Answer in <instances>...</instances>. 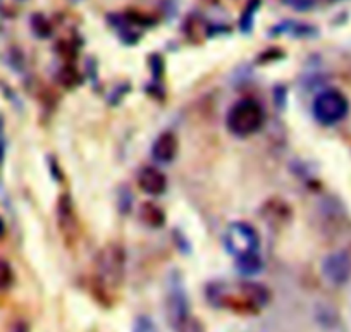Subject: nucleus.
I'll return each mask as SVG.
<instances>
[{"mask_svg":"<svg viewBox=\"0 0 351 332\" xmlns=\"http://www.w3.org/2000/svg\"><path fill=\"white\" fill-rule=\"evenodd\" d=\"M5 157V137H4V124H2V119H0V165L4 162Z\"/></svg>","mask_w":351,"mask_h":332,"instance_id":"6ab92c4d","label":"nucleus"},{"mask_svg":"<svg viewBox=\"0 0 351 332\" xmlns=\"http://www.w3.org/2000/svg\"><path fill=\"white\" fill-rule=\"evenodd\" d=\"M14 283V270L11 263L0 259V291H5Z\"/></svg>","mask_w":351,"mask_h":332,"instance_id":"2eb2a0df","label":"nucleus"},{"mask_svg":"<svg viewBox=\"0 0 351 332\" xmlns=\"http://www.w3.org/2000/svg\"><path fill=\"white\" fill-rule=\"evenodd\" d=\"M269 298L271 293L267 287L255 283L239 284L234 293L222 284L208 287V300L215 307L228 308L238 313H256L269 303Z\"/></svg>","mask_w":351,"mask_h":332,"instance_id":"f257e3e1","label":"nucleus"},{"mask_svg":"<svg viewBox=\"0 0 351 332\" xmlns=\"http://www.w3.org/2000/svg\"><path fill=\"white\" fill-rule=\"evenodd\" d=\"M260 4H262V0H250L246 8L243 9L241 19H239V29L243 33H252L253 23H255V14L258 12Z\"/></svg>","mask_w":351,"mask_h":332,"instance_id":"ddd939ff","label":"nucleus"},{"mask_svg":"<svg viewBox=\"0 0 351 332\" xmlns=\"http://www.w3.org/2000/svg\"><path fill=\"white\" fill-rule=\"evenodd\" d=\"M178 138L172 133H162L152 145V157L162 164H171L178 154Z\"/></svg>","mask_w":351,"mask_h":332,"instance_id":"1a4fd4ad","label":"nucleus"},{"mask_svg":"<svg viewBox=\"0 0 351 332\" xmlns=\"http://www.w3.org/2000/svg\"><path fill=\"white\" fill-rule=\"evenodd\" d=\"M4 235H5V222H4V219L0 217V238H2Z\"/></svg>","mask_w":351,"mask_h":332,"instance_id":"aec40b11","label":"nucleus"},{"mask_svg":"<svg viewBox=\"0 0 351 332\" xmlns=\"http://www.w3.org/2000/svg\"><path fill=\"white\" fill-rule=\"evenodd\" d=\"M322 274L334 286H343L351 277V257L346 252L330 253L322 262Z\"/></svg>","mask_w":351,"mask_h":332,"instance_id":"0eeeda50","label":"nucleus"},{"mask_svg":"<svg viewBox=\"0 0 351 332\" xmlns=\"http://www.w3.org/2000/svg\"><path fill=\"white\" fill-rule=\"evenodd\" d=\"M224 246L232 257L239 259V257L258 253L260 238L255 229L250 224H246V222H232L226 229Z\"/></svg>","mask_w":351,"mask_h":332,"instance_id":"39448f33","label":"nucleus"},{"mask_svg":"<svg viewBox=\"0 0 351 332\" xmlns=\"http://www.w3.org/2000/svg\"><path fill=\"white\" fill-rule=\"evenodd\" d=\"M348 104L346 97L339 90H326L317 95L313 100V117L324 126H332L346 117Z\"/></svg>","mask_w":351,"mask_h":332,"instance_id":"20e7f679","label":"nucleus"},{"mask_svg":"<svg viewBox=\"0 0 351 332\" xmlns=\"http://www.w3.org/2000/svg\"><path fill=\"white\" fill-rule=\"evenodd\" d=\"M71 2H74V4H77V2H81V0H71Z\"/></svg>","mask_w":351,"mask_h":332,"instance_id":"4be33fe9","label":"nucleus"},{"mask_svg":"<svg viewBox=\"0 0 351 332\" xmlns=\"http://www.w3.org/2000/svg\"><path fill=\"white\" fill-rule=\"evenodd\" d=\"M133 332H158L152 318L148 317H138L133 325Z\"/></svg>","mask_w":351,"mask_h":332,"instance_id":"a211bd4d","label":"nucleus"},{"mask_svg":"<svg viewBox=\"0 0 351 332\" xmlns=\"http://www.w3.org/2000/svg\"><path fill=\"white\" fill-rule=\"evenodd\" d=\"M236 267H238L239 272L245 274V276H255V274H258L260 270H262L263 262L262 259H260L258 253H252V255L236 259Z\"/></svg>","mask_w":351,"mask_h":332,"instance_id":"f8f14e48","label":"nucleus"},{"mask_svg":"<svg viewBox=\"0 0 351 332\" xmlns=\"http://www.w3.org/2000/svg\"><path fill=\"white\" fill-rule=\"evenodd\" d=\"M32 28H33V32H35V35L40 36V38H47V36L52 33V26H50V23L47 21L42 14L33 16Z\"/></svg>","mask_w":351,"mask_h":332,"instance_id":"dca6fc26","label":"nucleus"},{"mask_svg":"<svg viewBox=\"0 0 351 332\" xmlns=\"http://www.w3.org/2000/svg\"><path fill=\"white\" fill-rule=\"evenodd\" d=\"M138 186L143 193L158 196L167 189V179L158 169L143 167L138 174Z\"/></svg>","mask_w":351,"mask_h":332,"instance_id":"6e6552de","label":"nucleus"},{"mask_svg":"<svg viewBox=\"0 0 351 332\" xmlns=\"http://www.w3.org/2000/svg\"><path fill=\"white\" fill-rule=\"evenodd\" d=\"M263 121H265V114H263L262 105L252 98H243L236 102L226 116L228 130L239 138L255 134L263 126Z\"/></svg>","mask_w":351,"mask_h":332,"instance_id":"7ed1b4c3","label":"nucleus"},{"mask_svg":"<svg viewBox=\"0 0 351 332\" xmlns=\"http://www.w3.org/2000/svg\"><path fill=\"white\" fill-rule=\"evenodd\" d=\"M171 325L172 329H174V332H204L198 318H195L191 313L186 315V317L180 318V320L172 322Z\"/></svg>","mask_w":351,"mask_h":332,"instance_id":"4468645a","label":"nucleus"},{"mask_svg":"<svg viewBox=\"0 0 351 332\" xmlns=\"http://www.w3.org/2000/svg\"><path fill=\"white\" fill-rule=\"evenodd\" d=\"M57 224H59L60 235L64 236V241H76L77 235H80V222H77L73 200L67 193L60 195L59 202H57Z\"/></svg>","mask_w":351,"mask_h":332,"instance_id":"423d86ee","label":"nucleus"},{"mask_svg":"<svg viewBox=\"0 0 351 332\" xmlns=\"http://www.w3.org/2000/svg\"><path fill=\"white\" fill-rule=\"evenodd\" d=\"M14 332H26V329L23 327V325H18V327L14 329Z\"/></svg>","mask_w":351,"mask_h":332,"instance_id":"412c9836","label":"nucleus"},{"mask_svg":"<svg viewBox=\"0 0 351 332\" xmlns=\"http://www.w3.org/2000/svg\"><path fill=\"white\" fill-rule=\"evenodd\" d=\"M285 4L300 12H306L315 8L317 0H285Z\"/></svg>","mask_w":351,"mask_h":332,"instance_id":"f3484780","label":"nucleus"},{"mask_svg":"<svg viewBox=\"0 0 351 332\" xmlns=\"http://www.w3.org/2000/svg\"><path fill=\"white\" fill-rule=\"evenodd\" d=\"M140 215H141V219H143L145 224L150 226V228H160V226H164V222H165L164 210L152 202H147L141 205Z\"/></svg>","mask_w":351,"mask_h":332,"instance_id":"9d476101","label":"nucleus"},{"mask_svg":"<svg viewBox=\"0 0 351 332\" xmlns=\"http://www.w3.org/2000/svg\"><path fill=\"white\" fill-rule=\"evenodd\" d=\"M126 270V253L117 243H109L100 250L97 257V286L107 294L116 291L123 284Z\"/></svg>","mask_w":351,"mask_h":332,"instance_id":"f03ea898","label":"nucleus"},{"mask_svg":"<svg viewBox=\"0 0 351 332\" xmlns=\"http://www.w3.org/2000/svg\"><path fill=\"white\" fill-rule=\"evenodd\" d=\"M288 33V35L296 36V38H306V36L317 35V29L313 26L306 25V23H296V21H288L282 23L276 28V33Z\"/></svg>","mask_w":351,"mask_h":332,"instance_id":"9b49d317","label":"nucleus"}]
</instances>
